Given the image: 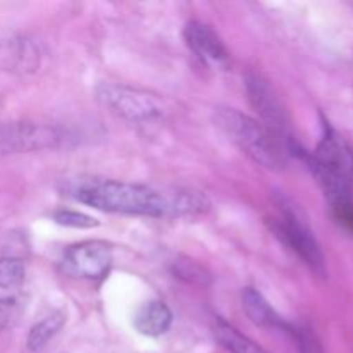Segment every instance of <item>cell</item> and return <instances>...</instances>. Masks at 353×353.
I'll use <instances>...</instances> for the list:
<instances>
[{"instance_id": "1", "label": "cell", "mask_w": 353, "mask_h": 353, "mask_svg": "<svg viewBox=\"0 0 353 353\" xmlns=\"http://www.w3.org/2000/svg\"><path fill=\"white\" fill-rule=\"evenodd\" d=\"M74 199L97 210L147 217H174L209 209L203 193L185 188H154L138 183L93 181L74 192Z\"/></svg>"}, {"instance_id": "2", "label": "cell", "mask_w": 353, "mask_h": 353, "mask_svg": "<svg viewBox=\"0 0 353 353\" xmlns=\"http://www.w3.org/2000/svg\"><path fill=\"white\" fill-rule=\"evenodd\" d=\"M292 154L307 162L330 202L333 216L353 233V154L347 143L326 124L316 152L309 154L296 143Z\"/></svg>"}, {"instance_id": "3", "label": "cell", "mask_w": 353, "mask_h": 353, "mask_svg": "<svg viewBox=\"0 0 353 353\" xmlns=\"http://www.w3.org/2000/svg\"><path fill=\"white\" fill-rule=\"evenodd\" d=\"M214 123L243 154L262 168L281 171L288 164L290 147L261 121L236 109L217 107Z\"/></svg>"}, {"instance_id": "4", "label": "cell", "mask_w": 353, "mask_h": 353, "mask_svg": "<svg viewBox=\"0 0 353 353\" xmlns=\"http://www.w3.org/2000/svg\"><path fill=\"white\" fill-rule=\"evenodd\" d=\"M271 231L283 241L288 245L290 250L295 252L314 272L319 276L326 274V261L324 254L321 250V245L317 243L312 230L305 223L299 210L293 205H290L288 200L281 202V216L274 217L269 221Z\"/></svg>"}, {"instance_id": "5", "label": "cell", "mask_w": 353, "mask_h": 353, "mask_svg": "<svg viewBox=\"0 0 353 353\" xmlns=\"http://www.w3.org/2000/svg\"><path fill=\"white\" fill-rule=\"evenodd\" d=\"M97 97L114 114L134 123H148L164 116V103L143 90L123 85H100Z\"/></svg>"}, {"instance_id": "6", "label": "cell", "mask_w": 353, "mask_h": 353, "mask_svg": "<svg viewBox=\"0 0 353 353\" xmlns=\"http://www.w3.org/2000/svg\"><path fill=\"white\" fill-rule=\"evenodd\" d=\"M72 140L68 131L43 124H3L0 126V155L43 150L68 145Z\"/></svg>"}, {"instance_id": "7", "label": "cell", "mask_w": 353, "mask_h": 353, "mask_svg": "<svg viewBox=\"0 0 353 353\" xmlns=\"http://www.w3.org/2000/svg\"><path fill=\"white\" fill-rule=\"evenodd\" d=\"M247 93L248 100H250L252 107L257 110L261 116L262 124L268 126L274 134H278L283 141L290 147V154H292L293 145L296 143L293 140L292 133H290V124L286 119V110L283 107L281 100L276 95L274 90L271 88L268 79L264 76L257 74V72H248L247 74Z\"/></svg>"}, {"instance_id": "8", "label": "cell", "mask_w": 353, "mask_h": 353, "mask_svg": "<svg viewBox=\"0 0 353 353\" xmlns=\"http://www.w3.org/2000/svg\"><path fill=\"white\" fill-rule=\"evenodd\" d=\"M112 264V250L105 241L88 240L76 243L64 252L61 269L78 279H102Z\"/></svg>"}, {"instance_id": "9", "label": "cell", "mask_w": 353, "mask_h": 353, "mask_svg": "<svg viewBox=\"0 0 353 353\" xmlns=\"http://www.w3.org/2000/svg\"><path fill=\"white\" fill-rule=\"evenodd\" d=\"M26 268L16 257L0 259V331L16 326L24 309Z\"/></svg>"}, {"instance_id": "10", "label": "cell", "mask_w": 353, "mask_h": 353, "mask_svg": "<svg viewBox=\"0 0 353 353\" xmlns=\"http://www.w3.org/2000/svg\"><path fill=\"white\" fill-rule=\"evenodd\" d=\"M185 41L190 50L210 68H226L230 54L216 31L202 21H190L185 28Z\"/></svg>"}, {"instance_id": "11", "label": "cell", "mask_w": 353, "mask_h": 353, "mask_svg": "<svg viewBox=\"0 0 353 353\" xmlns=\"http://www.w3.org/2000/svg\"><path fill=\"white\" fill-rule=\"evenodd\" d=\"M241 302H243V310L247 312L248 319L254 324L269 327V330H285L290 334L293 333V327L279 317V314L272 309L265 296L255 288H245L241 293Z\"/></svg>"}, {"instance_id": "12", "label": "cell", "mask_w": 353, "mask_h": 353, "mask_svg": "<svg viewBox=\"0 0 353 353\" xmlns=\"http://www.w3.org/2000/svg\"><path fill=\"white\" fill-rule=\"evenodd\" d=\"M133 324L138 333L145 334V336H162L171 330L172 312L161 300H150L138 309V312L134 314Z\"/></svg>"}, {"instance_id": "13", "label": "cell", "mask_w": 353, "mask_h": 353, "mask_svg": "<svg viewBox=\"0 0 353 353\" xmlns=\"http://www.w3.org/2000/svg\"><path fill=\"white\" fill-rule=\"evenodd\" d=\"M212 334L217 343L226 348L230 353H268L262 347H259L255 341L241 334L236 327L228 324L226 321L216 317L212 324Z\"/></svg>"}, {"instance_id": "14", "label": "cell", "mask_w": 353, "mask_h": 353, "mask_svg": "<svg viewBox=\"0 0 353 353\" xmlns=\"http://www.w3.org/2000/svg\"><path fill=\"white\" fill-rule=\"evenodd\" d=\"M65 323V317L62 312H54L50 316L45 317L43 321H40L38 324H34L31 327L30 334H28L26 347L28 350L33 353H40L47 348V345L50 343V340H54L57 336L59 331L62 330Z\"/></svg>"}, {"instance_id": "15", "label": "cell", "mask_w": 353, "mask_h": 353, "mask_svg": "<svg viewBox=\"0 0 353 353\" xmlns=\"http://www.w3.org/2000/svg\"><path fill=\"white\" fill-rule=\"evenodd\" d=\"M174 274L186 283H195V285H207L210 279L209 272L200 268L196 262L192 261H178L174 264Z\"/></svg>"}, {"instance_id": "16", "label": "cell", "mask_w": 353, "mask_h": 353, "mask_svg": "<svg viewBox=\"0 0 353 353\" xmlns=\"http://www.w3.org/2000/svg\"><path fill=\"white\" fill-rule=\"evenodd\" d=\"M55 223L62 224V226L69 228H79V230H86V228L97 226V219L86 216L83 212H76V210H57L54 214Z\"/></svg>"}, {"instance_id": "17", "label": "cell", "mask_w": 353, "mask_h": 353, "mask_svg": "<svg viewBox=\"0 0 353 353\" xmlns=\"http://www.w3.org/2000/svg\"><path fill=\"white\" fill-rule=\"evenodd\" d=\"M292 336H295L299 353H324L319 338L310 327H293Z\"/></svg>"}]
</instances>
